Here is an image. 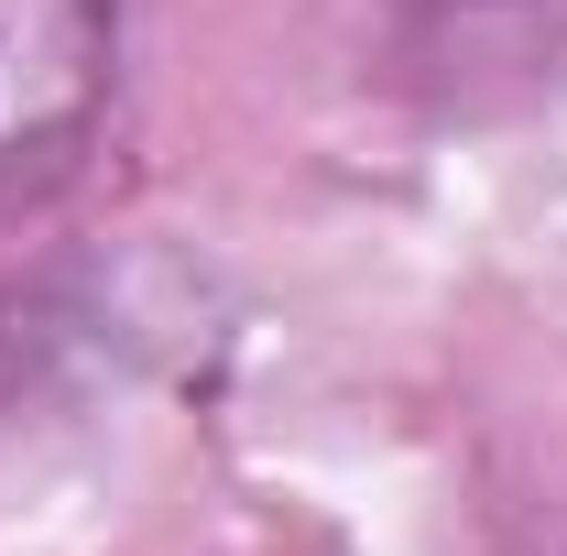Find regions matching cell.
I'll return each mask as SVG.
<instances>
[{
    "instance_id": "6da1fadb",
    "label": "cell",
    "mask_w": 567,
    "mask_h": 556,
    "mask_svg": "<svg viewBox=\"0 0 567 556\" xmlns=\"http://www.w3.org/2000/svg\"><path fill=\"white\" fill-rule=\"evenodd\" d=\"M132 0H0V218L44 208L110 132Z\"/></svg>"
},
{
    "instance_id": "7a4b0ae2",
    "label": "cell",
    "mask_w": 567,
    "mask_h": 556,
    "mask_svg": "<svg viewBox=\"0 0 567 556\" xmlns=\"http://www.w3.org/2000/svg\"><path fill=\"white\" fill-rule=\"evenodd\" d=\"M415 33H458V44H481V33H535V22H567V0H393Z\"/></svg>"
}]
</instances>
